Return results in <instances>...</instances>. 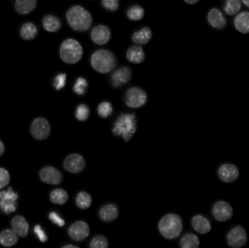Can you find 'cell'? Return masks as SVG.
Here are the masks:
<instances>
[{"label": "cell", "instance_id": "f1b7e54d", "mask_svg": "<svg viewBox=\"0 0 249 248\" xmlns=\"http://www.w3.org/2000/svg\"><path fill=\"white\" fill-rule=\"evenodd\" d=\"M145 10L139 4H133L126 10V16L131 21H139L144 17Z\"/></svg>", "mask_w": 249, "mask_h": 248}, {"label": "cell", "instance_id": "836d02e7", "mask_svg": "<svg viewBox=\"0 0 249 248\" xmlns=\"http://www.w3.org/2000/svg\"><path fill=\"white\" fill-rule=\"evenodd\" d=\"M67 74L64 72L57 73L52 79L53 87L56 90H61L67 84Z\"/></svg>", "mask_w": 249, "mask_h": 248}, {"label": "cell", "instance_id": "4fadbf2b", "mask_svg": "<svg viewBox=\"0 0 249 248\" xmlns=\"http://www.w3.org/2000/svg\"><path fill=\"white\" fill-rule=\"evenodd\" d=\"M206 19L209 24L216 30H223L228 24L225 13L218 7L211 8L208 12Z\"/></svg>", "mask_w": 249, "mask_h": 248}, {"label": "cell", "instance_id": "e575fe53", "mask_svg": "<svg viewBox=\"0 0 249 248\" xmlns=\"http://www.w3.org/2000/svg\"><path fill=\"white\" fill-rule=\"evenodd\" d=\"M99 116L103 118H107L112 115L113 112V107L112 103L109 101H103L99 105L97 109Z\"/></svg>", "mask_w": 249, "mask_h": 248}, {"label": "cell", "instance_id": "d6986e66", "mask_svg": "<svg viewBox=\"0 0 249 248\" xmlns=\"http://www.w3.org/2000/svg\"><path fill=\"white\" fill-rule=\"evenodd\" d=\"M42 29L48 33L58 32L62 27V21L57 15L47 13L41 19Z\"/></svg>", "mask_w": 249, "mask_h": 248}, {"label": "cell", "instance_id": "4316f807", "mask_svg": "<svg viewBox=\"0 0 249 248\" xmlns=\"http://www.w3.org/2000/svg\"><path fill=\"white\" fill-rule=\"evenodd\" d=\"M242 5L241 0H225L223 10L228 16H236L241 11Z\"/></svg>", "mask_w": 249, "mask_h": 248}, {"label": "cell", "instance_id": "83f0119b", "mask_svg": "<svg viewBox=\"0 0 249 248\" xmlns=\"http://www.w3.org/2000/svg\"><path fill=\"white\" fill-rule=\"evenodd\" d=\"M17 242L18 235L13 230H2L0 233V244L4 247H11Z\"/></svg>", "mask_w": 249, "mask_h": 248}, {"label": "cell", "instance_id": "9a60e30c", "mask_svg": "<svg viewBox=\"0 0 249 248\" xmlns=\"http://www.w3.org/2000/svg\"><path fill=\"white\" fill-rule=\"evenodd\" d=\"M18 33L22 40L30 42L37 37L39 29L35 22L32 20H25L19 26Z\"/></svg>", "mask_w": 249, "mask_h": 248}, {"label": "cell", "instance_id": "e0dca14e", "mask_svg": "<svg viewBox=\"0 0 249 248\" xmlns=\"http://www.w3.org/2000/svg\"><path fill=\"white\" fill-rule=\"evenodd\" d=\"M39 178L44 183L58 185L62 182L63 176L61 172L52 166L42 167L39 172Z\"/></svg>", "mask_w": 249, "mask_h": 248}, {"label": "cell", "instance_id": "30bf717a", "mask_svg": "<svg viewBox=\"0 0 249 248\" xmlns=\"http://www.w3.org/2000/svg\"><path fill=\"white\" fill-rule=\"evenodd\" d=\"M51 125L46 119L38 117L32 121L30 132L36 140L42 141L47 139L51 134Z\"/></svg>", "mask_w": 249, "mask_h": 248}, {"label": "cell", "instance_id": "1f68e13d", "mask_svg": "<svg viewBox=\"0 0 249 248\" xmlns=\"http://www.w3.org/2000/svg\"><path fill=\"white\" fill-rule=\"evenodd\" d=\"M88 87H89V82L87 79L84 77H79L73 84L72 90L76 94L83 96L87 91Z\"/></svg>", "mask_w": 249, "mask_h": 248}, {"label": "cell", "instance_id": "7402d4cb", "mask_svg": "<svg viewBox=\"0 0 249 248\" xmlns=\"http://www.w3.org/2000/svg\"><path fill=\"white\" fill-rule=\"evenodd\" d=\"M126 58L133 64H140L144 61L146 55L144 50L141 45H134L129 47L125 52Z\"/></svg>", "mask_w": 249, "mask_h": 248}, {"label": "cell", "instance_id": "8d00e7d4", "mask_svg": "<svg viewBox=\"0 0 249 248\" xmlns=\"http://www.w3.org/2000/svg\"><path fill=\"white\" fill-rule=\"evenodd\" d=\"M92 248H106L108 247V240L106 237L102 235L96 236L92 239L90 243Z\"/></svg>", "mask_w": 249, "mask_h": 248}, {"label": "cell", "instance_id": "ab89813d", "mask_svg": "<svg viewBox=\"0 0 249 248\" xmlns=\"http://www.w3.org/2000/svg\"><path fill=\"white\" fill-rule=\"evenodd\" d=\"M49 218L58 227H64L65 224L64 220L57 213L51 212L49 215Z\"/></svg>", "mask_w": 249, "mask_h": 248}, {"label": "cell", "instance_id": "b9f144b4", "mask_svg": "<svg viewBox=\"0 0 249 248\" xmlns=\"http://www.w3.org/2000/svg\"><path fill=\"white\" fill-rule=\"evenodd\" d=\"M184 2L188 4H196L200 1V0H184Z\"/></svg>", "mask_w": 249, "mask_h": 248}, {"label": "cell", "instance_id": "8992f818", "mask_svg": "<svg viewBox=\"0 0 249 248\" xmlns=\"http://www.w3.org/2000/svg\"><path fill=\"white\" fill-rule=\"evenodd\" d=\"M126 106L133 109L142 107L147 101V94L143 89L131 87L126 90L124 96Z\"/></svg>", "mask_w": 249, "mask_h": 248}, {"label": "cell", "instance_id": "9c48e42d", "mask_svg": "<svg viewBox=\"0 0 249 248\" xmlns=\"http://www.w3.org/2000/svg\"><path fill=\"white\" fill-rule=\"evenodd\" d=\"M18 194L9 188L0 192V211L4 214H10L16 211Z\"/></svg>", "mask_w": 249, "mask_h": 248}, {"label": "cell", "instance_id": "8fae6325", "mask_svg": "<svg viewBox=\"0 0 249 248\" xmlns=\"http://www.w3.org/2000/svg\"><path fill=\"white\" fill-rule=\"evenodd\" d=\"M212 214L215 220L219 222H225L231 219L233 215V209L229 202L219 200L212 206Z\"/></svg>", "mask_w": 249, "mask_h": 248}, {"label": "cell", "instance_id": "ac0fdd59", "mask_svg": "<svg viewBox=\"0 0 249 248\" xmlns=\"http://www.w3.org/2000/svg\"><path fill=\"white\" fill-rule=\"evenodd\" d=\"M68 233L71 239L74 241H83L89 237L90 234V228L84 221H76L70 226Z\"/></svg>", "mask_w": 249, "mask_h": 248}, {"label": "cell", "instance_id": "5bb4252c", "mask_svg": "<svg viewBox=\"0 0 249 248\" xmlns=\"http://www.w3.org/2000/svg\"><path fill=\"white\" fill-rule=\"evenodd\" d=\"M218 176L222 182L227 183L235 182L239 176V169L232 163L221 165L218 168Z\"/></svg>", "mask_w": 249, "mask_h": 248}, {"label": "cell", "instance_id": "603a6c76", "mask_svg": "<svg viewBox=\"0 0 249 248\" xmlns=\"http://www.w3.org/2000/svg\"><path fill=\"white\" fill-rule=\"evenodd\" d=\"M152 31L148 26H143L135 31L131 35V40L135 45H145L152 39Z\"/></svg>", "mask_w": 249, "mask_h": 248}, {"label": "cell", "instance_id": "d590c367", "mask_svg": "<svg viewBox=\"0 0 249 248\" xmlns=\"http://www.w3.org/2000/svg\"><path fill=\"white\" fill-rule=\"evenodd\" d=\"M90 110L89 106L84 103H81L77 106L76 109L75 116L78 120L85 121L89 118Z\"/></svg>", "mask_w": 249, "mask_h": 248}, {"label": "cell", "instance_id": "ffe728a7", "mask_svg": "<svg viewBox=\"0 0 249 248\" xmlns=\"http://www.w3.org/2000/svg\"><path fill=\"white\" fill-rule=\"evenodd\" d=\"M191 224L195 231L200 234H208L212 230V224L209 218L201 214H197L193 216Z\"/></svg>", "mask_w": 249, "mask_h": 248}, {"label": "cell", "instance_id": "d4e9b609", "mask_svg": "<svg viewBox=\"0 0 249 248\" xmlns=\"http://www.w3.org/2000/svg\"><path fill=\"white\" fill-rule=\"evenodd\" d=\"M235 29L240 33L247 34L249 33V12L238 13L233 20Z\"/></svg>", "mask_w": 249, "mask_h": 248}, {"label": "cell", "instance_id": "7c38bea8", "mask_svg": "<svg viewBox=\"0 0 249 248\" xmlns=\"http://www.w3.org/2000/svg\"><path fill=\"white\" fill-rule=\"evenodd\" d=\"M90 37L92 42L99 46L107 45L112 37V32L109 26L105 24H97L90 31Z\"/></svg>", "mask_w": 249, "mask_h": 248}, {"label": "cell", "instance_id": "6da1fadb", "mask_svg": "<svg viewBox=\"0 0 249 248\" xmlns=\"http://www.w3.org/2000/svg\"><path fill=\"white\" fill-rule=\"evenodd\" d=\"M65 17L70 27L75 32H86L93 24L91 13L80 4H74L69 7Z\"/></svg>", "mask_w": 249, "mask_h": 248}, {"label": "cell", "instance_id": "7a4b0ae2", "mask_svg": "<svg viewBox=\"0 0 249 248\" xmlns=\"http://www.w3.org/2000/svg\"><path fill=\"white\" fill-rule=\"evenodd\" d=\"M90 64L96 72L106 74L112 72L116 68L118 60L116 55L110 50L99 48L90 55Z\"/></svg>", "mask_w": 249, "mask_h": 248}, {"label": "cell", "instance_id": "277c9868", "mask_svg": "<svg viewBox=\"0 0 249 248\" xmlns=\"http://www.w3.org/2000/svg\"><path fill=\"white\" fill-rule=\"evenodd\" d=\"M136 117L133 113H123L115 119L112 132L128 142L136 131Z\"/></svg>", "mask_w": 249, "mask_h": 248}, {"label": "cell", "instance_id": "5b68a950", "mask_svg": "<svg viewBox=\"0 0 249 248\" xmlns=\"http://www.w3.org/2000/svg\"><path fill=\"white\" fill-rule=\"evenodd\" d=\"M160 233L168 240H174L181 234L183 229L182 220L177 214L164 215L158 224Z\"/></svg>", "mask_w": 249, "mask_h": 248}, {"label": "cell", "instance_id": "ee69618b", "mask_svg": "<svg viewBox=\"0 0 249 248\" xmlns=\"http://www.w3.org/2000/svg\"><path fill=\"white\" fill-rule=\"evenodd\" d=\"M241 1H242V4L244 5H245L247 8L249 9V0H241Z\"/></svg>", "mask_w": 249, "mask_h": 248}, {"label": "cell", "instance_id": "484cf974", "mask_svg": "<svg viewBox=\"0 0 249 248\" xmlns=\"http://www.w3.org/2000/svg\"><path fill=\"white\" fill-rule=\"evenodd\" d=\"M99 216L102 221L111 222L116 219L119 215L118 206L113 203L107 204L104 205L99 211Z\"/></svg>", "mask_w": 249, "mask_h": 248}, {"label": "cell", "instance_id": "cb8c5ba5", "mask_svg": "<svg viewBox=\"0 0 249 248\" xmlns=\"http://www.w3.org/2000/svg\"><path fill=\"white\" fill-rule=\"evenodd\" d=\"M12 230L18 236L26 237L29 232V224L22 215H16L11 221Z\"/></svg>", "mask_w": 249, "mask_h": 248}, {"label": "cell", "instance_id": "f546056e", "mask_svg": "<svg viewBox=\"0 0 249 248\" xmlns=\"http://www.w3.org/2000/svg\"><path fill=\"white\" fill-rule=\"evenodd\" d=\"M200 246V240L193 233H187L181 237L180 246L183 248H197Z\"/></svg>", "mask_w": 249, "mask_h": 248}, {"label": "cell", "instance_id": "4dcf8cb0", "mask_svg": "<svg viewBox=\"0 0 249 248\" xmlns=\"http://www.w3.org/2000/svg\"><path fill=\"white\" fill-rule=\"evenodd\" d=\"M50 199L53 203L64 205L68 200V194L62 189H54L50 194Z\"/></svg>", "mask_w": 249, "mask_h": 248}, {"label": "cell", "instance_id": "2e32d148", "mask_svg": "<svg viewBox=\"0 0 249 248\" xmlns=\"http://www.w3.org/2000/svg\"><path fill=\"white\" fill-rule=\"evenodd\" d=\"M85 167L86 161L84 157L79 154H70L64 161V169L70 173H80L84 170Z\"/></svg>", "mask_w": 249, "mask_h": 248}, {"label": "cell", "instance_id": "d6a6232c", "mask_svg": "<svg viewBox=\"0 0 249 248\" xmlns=\"http://www.w3.org/2000/svg\"><path fill=\"white\" fill-rule=\"evenodd\" d=\"M91 197L87 192H79L76 197V204L80 209H87L91 205Z\"/></svg>", "mask_w": 249, "mask_h": 248}, {"label": "cell", "instance_id": "3957f363", "mask_svg": "<svg viewBox=\"0 0 249 248\" xmlns=\"http://www.w3.org/2000/svg\"><path fill=\"white\" fill-rule=\"evenodd\" d=\"M58 55L63 62L74 65L81 61L84 55V50L83 45L77 39L67 38L60 44Z\"/></svg>", "mask_w": 249, "mask_h": 248}, {"label": "cell", "instance_id": "f35d334b", "mask_svg": "<svg viewBox=\"0 0 249 248\" xmlns=\"http://www.w3.org/2000/svg\"><path fill=\"white\" fill-rule=\"evenodd\" d=\"M10 177L5 168L0 167V189H3L10 183Z\"/></svg>", "mask_w": 249, "mask_h": 248}, {"label": "cell", "instance_id": "60d3db41", "mask_svg": "<svg viewBox=\"0 0 249 248\" xmlns=\"http://www.w3.org/2000/svg\"><path fill=\"white\" fill-rule=\"evenodd\" d=\"M34 231H35V234H36V237L39 239L40 241L43 242V243L47 241V240H48V237H47L46 234H45V231H44V230H42V227H41L40 226H35Z\"/></svg>", "mask_w": 249, "mask_h": 248}, {"label": "cell", "instance_id": "52a82bcc", "mask_svg": "<svg viewBox=\"0 0 249 248\" xmlns=\"http://www.w3.org/2000/svg\"><path fill=\"white\" fill-rule=\"evenodd\" d=\"M226 240L231 247H244L248 241V236L245 228L241 225H235L232 227L227 233Z\"/></svg>", "mask_w": 249, "mask_h": 248}, {"label": "cell", "instance_id": "7bdbcfd3", "mask_svg": "<svg viewBox=\"0 0 249 248\" xmlns=\"http://www.w3.org/2000/svg\"><path fill=\"white\" fill-rule=\"evenodd\" d=\"M4 146L2 141H0V157L4 154Z\"/></svg>", "mask_w": 249, "mask_h": 248}, {"label": "cell", "instance_id": "f6af8a7d", "mask_svg": "<svg viewBox=\"0 0 249 248\" xmlns=\"http://www.w3.org/2000/svg\"><path fill=\"white\" fill-rule=\"evenodd\" d=\"M63 248H77V246H72V245H66L63 246Z\"/></svg>", "mask_w": 249, "mask_h": 248}, {"label": "cell", "instance_id": "74e56055", "mask_svg": "<svg viewBox=\"0 0 249 248\" xmlns=\"http://www.w3.org/2000/svg\"><path fill=\"white\" fill-rule=\"evenodd\" d=\"M102 5L109 12H116L120 8V0H102Z\"/></svg>", "mask_w": 249, "mask_h": 248}, {"label": "cell", "instance_id": "44dd1931", "mask_svg": "<svg viewBox=\"0 0 249 248\" xmlns=\"http://www.w3.org/2000/svg\"><path fill=\"white\" fill-rule=\"evenodd\" d=\"M37 0H15L13 8L20 16H28L36 10Z\"/></svg>", "mask_w": 249, "mask_h": 248}, {"label": "cell", "instance_id": "ba28073f", "mask_svg": "<svg viewBox=\"0 0 249 248\" xmlns=\"http://www.w3.org/2000/svg\"><path fill=\"white\" fill-rule=\"evenodd\" d=\"M111 73L109 83L115 88L123 87L131 80L132 70L128 66H121L118 68H115Z\"/></svg>", "mask_w": 249, "mask_h": 248}]
</instances>
